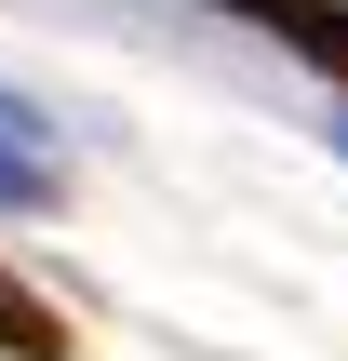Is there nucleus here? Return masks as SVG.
I'll return each instance as SVG.
<instances>
[{"label": "nucleus", "mask_w": 348, "mask_h": 361, "mask_svg": "<svg viewBox=\"0 0 348 361\" xmlns=\"http://www.w3.org/2000/svg\"><path fill=\"white\" fill-rule=\"evenodd\" d=\"M215 13H241V27H268L282 54H308L322 80L348 94V0H215Z\"/></svg>", "instance_id": "1"}, {"label": "nucleus", "mask_w": 348, "mask_h": 361, "mask_svg": "<svg viewBox=\"0 0 348 361\" xmlns=\"http://www.w3.org/2000/svg\"><path fill=\"white\" fill-rule=\"evenodd\" d=\"M67 348H80V335H67V308H54V295H27V281L0 268V361H67Z\"/></svg>", "instance_id": "2"}, {"label": "nucleus", "mask_w": 348, "mask_h": 361, "mask_svg": "<svg viewBox=\"0 0 348 361\" xmlns=\"http://www.w3.org/2000/svg\"><path fill=\"white\" fill-rule=\"evenodd\" d=\"M0 214H54V161L0 134Z\"/></svg>", "instance_id": "3"}, {"label": "nucleus", "mask_w": 348, "mask_h": 361, "mask_svg": "<svg viewBox=\"0 0 348 361\" xmlns=\"http://www.w3.org/2000/svg\"><path fill=\"white\" fill-rule=\"evenodd\" d=\"M0 134H13V147H54V121H40V107H27L13 80H0Z\"/></svg>", "instance_id": "4"}, {"label": "nucleus", "mask_w": 348, "mask_h": 361, "mask_svg": "<svg viewBox=\"0 0 348 361\" xmlns=\"http://www.w3.org/2000/svg\"><path fill=\"white\" fill-rule=\"evenodd\" d=\"M335 161H348V121H335Z\"/></svg>", "instance_id": "5"}]
</instances>
